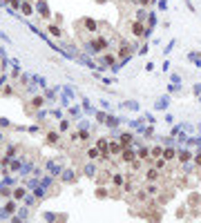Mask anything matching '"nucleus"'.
Wrapping results in <instances>:
<instances>
[{
    "label": "nucleus",
    "mask_w": 201,
    "mask_h": 223,
    "mask_svg": "<svg viewBox=\"0 0 201 223\" xmlns=\"http://www.w3.org/2000/svg\"><path fill=\"white\" fill-rule=\"evenodd\" d=\"M145 179H148V181H150V183H154V181H159V170H156V167L148 170V172H145Z\"/></svg>",
    "instance_id": "1"
},
{
    "label": "nucleus",
    "mask_w": 201,
    "mask_h": 223,
    "mask_svg": "<svg viewBox=\"0 0 201 223\" xmlns=\"http://www.w3.org/2000/svg\"><path fill=\"white\" fill-rule=\"evenodd\" d=\"M132 34L134 36H143V25L141 22H132Z\"/></svg>",
    "instance_id": "2"
},
{
    "label": "nucleus",
    "mask_w": 201,
    "mask_h": 223,
    "mask_svg": "<svg viewBox=\"0 0 201 223\" xmlns=\"http://www.w3.org/2000/svg\"><path fill=\"white\" fill-rule=\"evenodd\" d=\"M112 181H114V185H123V183H125V176H123V174H114V176H112Z\"/></svg>",
    "instance_id": "3"
},
{
    "label": "nucleus",
    "mask_w": 201,
    "mask_h": 223,
    "mask_svg": "<svg viewBox=\"0 0 201 223\" xmlns=\"http://www.w3.org/2000/svg\"><path fill=\"white\" fill-rule=\"evenodd\" d=\"M96 147H99L101 152H107V141L105 139H99V141H96Z\"/></svg>",
    "instance_id": "4"
},
{
    "label": "nucleus",
    "mask_w": 201,
    "mask_h": 223,
    "mask_svg": "<svg viewBox=\"0 0 201 223\" xmlns=\"http://www.w3.org/2000/svg\"><path fill=\"white\" fill-rule=\"evenodd\" d=\"M154 167H156V170H163V167H165V159H159V161H154Z\"/></svg>",
    "instance_id": "5"
},
{
    "label": "nucleus",
    "mask_w": 201,
    "mask_h": 223,
    "mask_svg": "<svg viewBox=\"0 0 201 223\" xmlns=\"http://www.w3.org/2000/svg\"><path fill=\"white\" fill-rule=\"evenodd\" d=\"M22 13H27V16L31 13V4H29V2H25V4H22Z\"/></svg>",
    "instance_id": "6"
},
{
    "label": "nucleus",
    "mask_w": 201,
    "mask_h": 223,
    "mask_svg": "<svg viewBox=\"0 0 201 223\" xmlns=\"http://www.w3.org/2000/svg\"><path fill=\"white\" fill-rule=\"evenodd\" d=\"M85 27H87V29H94L96 22H94V20H85Z\"/></svg>",
    "instance_id": "7"
},
{
    "label": "nucleus",
    "mask_w": 201,
    "mask_h": 223,
    "mask_svg": "<svg viewBox=\"0 0 201 223\" xmlns=\"http://www.w3.org/2000/svg\"><path fill=\"white\" fill-rule=\"evenodd\" d=\"M9 2H11L13 7H18V4H20V0H9Z\"/></svg>",
    "instance_id": "8"
},
{
    "label": "nucleus",
    "mask_w": 201,
    "mask_h": 223,
    "mask_svg": "<svg viewBox=\"0 0 201 223\" xmlns=\"http://www.w3.org/2000/svg\"><path fill=\"white\" fill-rule=\"evenodd\" d=\"M148 2H150V0H139V4H148Z\"/></svg>",
    "instance_id": "9"
}]
</instances>
